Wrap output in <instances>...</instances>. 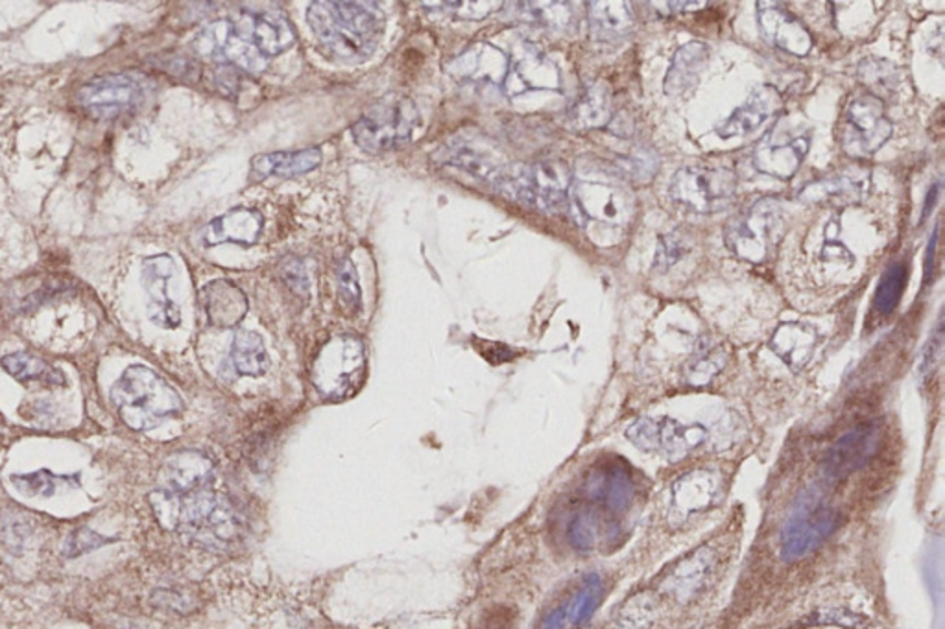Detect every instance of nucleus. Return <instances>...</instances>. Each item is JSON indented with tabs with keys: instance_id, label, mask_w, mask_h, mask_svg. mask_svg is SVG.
Returning <instances> with one entry per match:
<instances>
[{
	"instance_id": "72a5a7b5",
	"label": "nucleus",
	"mask_w": 945,
	"mask_h": 629,
	"mask_svg": "<svg viewBox=\"0 0 945 629\" xmlns=\"http://www.w3.org/2000/svg\"><path fill=\"white\" fill-rule=\"evenodd\" d=\"M609 109V88L604 82L593 83L591 88H587L586 92L576 100L575 106L570 109V119L578 126L580 130H595L608 124Z\"/></svg>"
},
{
	"instance_id": "0eeeda50",
	"label": "nucleus",
	"mask_w": 945,
	"mask_h": 629,
	"mask_svg": "<svg viewBox=\"0 0 945 629\" xmlns=\"http://www.w3.org/2000/svg\"><path fill=\"white\" fill-rule=\"evenodd\" d=\"M670 198L696 214L723 211L737 194V176L728 169L690 164L674 174Z\"/></svg>"
},
{
	"instance_id": "7ed1b4c3",
	"label": "nucleus",
	"mask_w": 945,
	"mask_h": 629,
	"mask_svg": "<svg viewBox=\"0 0 945 629\" xmlns=\"http://www.w3.org/2000/svg\"><path fill=\"white\" fill-rule=\"evenodd\" d=\"M418 124L419 111L410 98L385 97L366 109L351 133L365 152L382 153L405 147Z\"/></svg>"
},
{
	"instance_id": "49530a36",
	"label": "nucleus",
	"mask_w": 945,
	"mask_h": 629,
	"mask_svg": "<svg viewBox=\"0 0 945 629\" xmlns=\"http://www.w3.org/2000/svg\"><path fill=\"white\" fill-rule=\"evenodd\" d=\"M478 353H483L486 357V360H489L491 363H503L506 360H511L514 357V351L510 348H506L503 343H494V342H478Z\"/></svg>"
},
{
	"instance_id": "9d476101",
	"label": "nucleus",
	"mask_w": 945,
	"mask_h": 629,
	"mask_svg": "<svg viewBox=\"0 0 945 629\" xmlns=\"http://www.w3.org/2000/svg\"><path fill=\"white\" fill-rule=\"evenodd\" d=\"M570 194L578 214L589 222L623 229L636 217V198L619 184L576 181Z\"/></svg>"
},
{
	"instance_id": "58836bf2",
	"label": "nucleus",
	"mask_w": 945,
	"mask_h": 629,
	"mask_svg": "<svg viewBox=\"0 0 945 629\" xmlns=\"http://www.w3.org/2000/svg\"><path fill=\"white\" fill-rule=\"evenodd\" d=\"M724 366V357L717 349H700L696 353L695 359L690 360L689 377L693 385H704L707 380H712L713 375H717Z\"/></svg>"
},
{
	"instance_id": "f8f14e48",
	"label": "nucleus",
	"mask_w": 945,
	"mask_h": 629,
	"mask_svg": "<svg viewBox=\"0 0 945 629\" xmlns=\"http://www.w3.org/2000/svg\"><path fill=\"white\" fill-rule=\"evenodd\" d=\"M229 24L242 43L267 61L284 54L296 43L292 24L272 11H240L235 19H229Z\"/></svg>"
},
{
	"instance_id": "37998d69",
	"label": "nucleus",
	"mask_w": 945,
	"mask_h": 629,
	"mask_svg": "<svg viewBox=\"0 0 945 629\" xmlns=\"http://www.w3.org/2000/svg\"><path fill=\"white\" fill-rule=\"evenodd\" d=\"M685 251H687V246H685L684 239L678 237V234L673 233L662 237L658 242L654 268L659 271H667L668 268H673L685 256Z\"/></svg>"
},
{
	"instance_id": "a878e982",
	"label": "nucleus",
	"mask_w": 945,
	"mask_h": 629,
	"mask_svg": "<svg viewBox=\"0 0 945 629\" xmlns=\"http://www.w3.org/2000/svg\"><path fill=\"white\" fill-rule=\"evenodd\" d=\"M709 47L700 41H690V43L679 47L678 52L674 54L673 63L668 69L663 91L668 97H682L685 92L695 88L700 74L704 72V67L709 61Z\"/></svg>"
},
{
	"instance_id": "f03ea898",
	"label": "nucleus",
	"mask_w": 945,
	"mask_h": 629,
	"mask_svg": "<svg viewBox=\"0 0 945 629\" xmlns=\"http://www.w3.org/2000/svg\"><path fill=\"white\" fill-rule=\"evenodd\" d=\"M109 399L126 427L137 432L158 429L186 408L180 393L161 375L142 363L125 369L109 391Z\"/></svg>"
},
{
	"instance_id": "bb28decb",
	"label": "nucleus",
	"mask_w": 945,
	"mask_h": 629,
	"mask_svg": "<svg viewBox=\"0 0 945 629\" xmlns=\"http://www.w3.org/2000/svg\"><path fill=\"white\" fill-rule=\"evenodd\" d=\"M589 32L597 41H620L634 30L628 2H589Z\"/></svg>"
},
{
	"instance_id": "79ce46f5",
	"label": "nucleus",
	"mask_w": 945,
	"mask_h": 629,
	"mask_svg": "<svg viewBox=\"0 0 945 629\" xmlns=\"http://www.w3.org/2000/svg\"><path fill=\"white\" fill-rule=\"evenodd\" d=\"M623 174L628 176L631 180L645 181L650 180L656 170H658V159L653 158L650 152H636L630 158H623L619 161Z\"/></svg>"
},
{
	"instance_id": "a19ab883",
	"label": "nucleus",
	"mask_w": 945,
	"mask_h": 629,
	"mask_svg": "<svg viewBox=\"0 0 945 629\" xmlns=\"http://www.w3.org/2000/svg\"><path fill=\"white\" fill-rule=\"evenodd\" d=\"M113 539L103 538L100 533L93 532L91 528H78L67 539L63 547V556L66 558H78L82 553L93 552L97 548L108 545Z\"/></svg>"
},
{
	"instance_id": "cd10ccee",
	"label": "nucleus",
	"mask_w": 945,
	"mask_h": 629,
	"mask_svg": "<svg viewBox=\"0 0 945 629\" xmlns=\"http://www.w3.org/2000/svg\"><path fill=\"white\" fill-rule=\"evenodd\" d=\"M818 335L805 323H785L772 338V349L776 351L788 368L799 371L809 362L815 351Z\"/></svg>"
},
{
	"instance_id": "39448f33",
	"label": "nucleus",
	"mask_w": 945,
	"mask_h": 629,
	"mask_svg": "<svg viewBox=\"0 0 945 629\" xmlns=\"http://www.w3.org/2000/svg\"><path fill=\"white\" fill-rule=\"evenodd\" d=\"M782 231V207L776 200L763 198L729 220L724 242L743 261L763 262L776 250Z\"/></svg>"
},
{
	"instance_id": "4c0bfd02",
	"label": "nucleus",
	"mask_w": 945,
	"mask_h": 629,
	"mask_svg": "<svg viewBox=\"0 0 945 629\" xmlns=\"http://www.w3.org/2000/svg\"><path fill=\"white\" fill-rule=\"evenodd\" d=\"M858 80L874 91L891 92L899 83L896 67L879 58H866L858 66Z\"/></svg>"
},
{
	"instance_id": "aec40b11",
	"label": "nucleus",
	"mask_w": 945,
	"mask_h": 629,
	"mask_svg": "<svg viewBox=\"0 0 945 629\" xmlns=\"http://www.w3.org/2000/svg\"><path fill=\"white\" fill-rule=\"evenodd\" d=\"M782 108V94L770 86H759L739 109H735L732 117L717 126L718 137L732 139V137L750 136L759 126L768 122V119L776 117Z\"/></svg>"
},
{
	"instance_id": "423d86ee",
	"label": "nucleus",
	"mask_w": 945,
	"mask_h": 629,
	"mask_svg": "<svg viewBox=\"0 0 945 629\" xmlns=\"http://www.w3.org/2000/svg\"><path fill=\"white\" fill-rule=\"evenodd\" d=\"M365 343L354 335H340L321 348L315 362L312 382L321 396L342 401L354 396L365 380Z\"/></svg>"
},
{
	"instance_id": "a211bd4d",
	"label": "nucleus",
	"mask_w": 945,
	"mask_h": 629,
	"mask_svg": "<svg viewBox=\"0 0 945 629\" xmlns=\"http://www.w3.org/2000/svg\"><path fill=\"white\" fill-rule=\"evenodd\" d=\"M561 77L558 67L539 52L528 50L514 63L506 74L503 89L506 97L517 98L530 91H558Z\"/></svg>"
},
{
	"instance_id": "5701e85b",
	"label": "nucleus",
	"mask_w": 945,
	"mask_h": 629,
	"mask_svg": "<svg viewBox=\"0 0 945 629\" xmlns=\"http://www.w3.org/2000/svg\"><path fill=\"white\" fill-rule=\"evenodd\" d=\"M201 304L207 320L220 329L239 326L248 312V298L235 282L218 279L201 290Z\"/></svg>"
},
{
	"instance_id": "4468645a",
	"label": "nucleus",
	"mask_w": 945,
	"mask_h": 629,
	"mask_svg": "<svg viewBox=\"0 0 945 629\" xmlns=\"http://www.w3.org/2000/svg\"><path fill=\"white\" fill-rule=\"evenodd\" d=\"M175 276L176 262L170 256L159 253L142 261L141 282L148 296V318L161 329H176L181 323L180 307L169 293V284Z\"/></svg>"
},
{
	"instance_id": "ddd939ff",
	"label": "nucleus",
	"mask_w": 945,
	"mask_h": 629,
	"mask_svg": "<svg viewBox=\"0 0 945 629\" xmlns=\"http://www.w3.org/2000/svg\"><path fill=\"white\" fill-rule=\"evenodd\" d=\"M626 435L639 449L663 456L684 455L706 440V429L700 425H682L670 418L639 419Z\"/></svg>"
},
{
	"instance_id": "de8ad7c7",
	"label": "nucleus",
	"mask_w": 945,
	"mask_h": 629,
	"mask_svg": "<svg viewBox=\"0 0 945 629\" xmlns=\"http://www.w3.org/2000/svg\"><path fill=\"white\" fill-rule=\"evenodd\" d=\"M936 242H938V226H936L935 231H933V237H931L929 240V248H927V253H925V281H929L931 273H933Z\"/></svg>"
},
{
	"instance_id": "f704fd0d",
	"label": "nucleus",
	"mask_w": 945,
	"mask_h": 629,
	"mask_svg": "<svg viewBox=\"0 0 945 629\" xmlns=\"http://www.w3.org/2000/svg\"><path fill=\"white\" fill-rule=\"evenodd\" d=\"M715 495V480L709 475H693L685 478L674 489V506L682 513H693L712 502Z\"/></svg>"
},
{
	"instance_id": "c85d7f7f",
	"label": "nucleus",
	"mask_w": 945,
	"mask_h": 629,
	"mask_svg": "<svg viewBox=\"0 0 945 629\" xmlns=\"http://www.w3.org/2000/svg\"><path fill=\"white\" fill-rule=\"evenodd\" d=\"M0 368L21 385L66 386V375L60 369L27 351L6 355L0 359Z\"/></svg>"
},
{
	"instance_id": "f257e3e1",
	"label": "nucleus",
	"mask_w": 945,
	"mask_h": 629,
	"mask_svg": "<svg viewBox=\"0 0 945 629\" xmlns=\"http://www.w3.org/2000/svg\"><path fill=\"white\" fill-rule=\"evenodd\" d=\"M307 22L329 60L357 66L376 52L385 16L376 2H312Z\"/></svg>"
},
{
	"instance_id": "393cba45",
	"label": "nucleus",
	"mask_w": 945,
	"mask_h": 629,
	"mask_svg": "<svg viewBox=\"0 0 945 629\" xmlns=\"http://www.w3.org/2000/svg\"><path fill=\"white\" fill-rule=\"evenodd\" d=\"M167 488L175 495L192 493L207 488L212 477V463L198 450H181L167 461Z\"/></svg>"
},
{
	"instance_id": "c9c22d12",
	"label": "nucleus",
	"mask_w": 945,
	"mask_h": 629,
	"mask_svg": "<svg viewBox=\"0 0 945 629\" xmlns=\"http://www.w3.org/2000/svg\"><path fill=\"white\" fill-rule=\"evenodd\" d=\"M523 19L538 27L564 30L573 22V10L567 2H519Z\"/></svg>"
},
{
	"instance_id": "20e7f679",
	"label": "nucleus",
	"mask_w": 945,
	"mask_h": 629,
	"mask_svg": "<svg viewBox=\"0 0 945 629\" xmlns=\"http://www.w3.org/2000/svg\"><path fill=\"white\" fill-rule=\"evenodd\" d=\"M495 187L511 200L544 212H564L569 207L570 172L564 163H538L505 169Z\"/></svg>"
},
{
	"instance_id": "f3484780",
	"label": "nucleus",
	"mask_w": 945,
	"mask_h": 629,
	"mask_svg": "<svg viewBox=\"0 0 945 629\" xmlns=\"http://www.w3.org/2000/svg\"><path fill=\"white\" fill-rule=\"evenodd\" d=\"M879 446V432L874 425H861L840 436L827 450L826 475L832 480H843L868 463Z\"/></svg>"
},
{
	"instance_id": "2f4dec72",
	"label": "nucleus",
	"mask_w": 945,
	"mask_h": 629,
	"mask_svg": "<svg viewBox=\"0 0 945 629\" xmlns=\"http://www.w3.org/2000/svg\"><path fill=\"white\" fill-rule=\"evenodd\" d=\"M10 482L19 493L49 499L63 491H74L80 488V472L58 475L50 469H39L24 475H11Z\"/></svg>"
},
{
	"instance_id": "4be33fe9",
	"label": "nucleus",
	"mask_w": 945,
	"mask_h": 629,
	"mask_svg": "<svg viewBox=\"0 0 945 629\" xmlns=\"http://www.w3.org/2000/svg\"><path fill=\"white\" fill-rule=\"evenodd\" d=\"M603 595V580L597 575L587 576L584 583L578 587V591L573 592L555 611H550L539 629L584 628L597 611Z\"/></svg>"
},
{
	"instance_id": "09e8293b",
	"label": "nucleus",
	"mask_w": 945,
	"mask_h": 629,
	"mask_svg": "<svg viewBox=\"0 0 945 629\" xmlns=\"http://www.w3.org/2000/svg\"><path fill=\"white\" fill-rule=\"evenodd\" d=\"M938 190L941 187L938 184H933L929 190V194H927V200H925L924 212H922V222H924L925 218L929 217V212L933 211V207H935L936 198H938Z\"/></svg>"
},
{
	"instance_id": "c03bdc74",
	"label": "nucleus",
	"mask_w": 945,
	"mask_h": 629,
	"mask_svg": "<svg viewBox=\"0 0 945 629\" xmlns=\"http://www.w3.org/2000/svg\"><path fill=\"white\" fill-rule=\"evenodd\" d=\"M284 277L288 287L292 288L294 292L301 293V296L309 292V279H307V273H305L304 264L298 259H287L285 261Z\"/></svg>"
},
{
	"instance_id": "6ab92c4d",
	"label": "nucleus",
	"mask_w": 945,
	"mask_h": 629,
	"mask_svg": "<svg viewBox=\"0 0 945 629\" xmlns=\"http://www.w3.org/2000/svg\"><path fill=\"white\" fill-rule=\"evenodd\" d=\"M265 218L257 209L239 207L215 218L201 231V240L207 248L220 244H239L250 248L261 239Z\"/></svg>"
},
{
	"instance_id": "473e14b6",
	"label": "nucleus",
	"mask_w": 945,
	"mask_h": 629,
	"mask_svg": "<svg viewBox=\"0 0 945 629\" xmlns=\"http://www.w3.org/2000/svg\"><path fill=\"white\" fill-rule=\"evenodd\" d=\"M231 363L235 371L246 377H261L270 368V357L257 332L239 331L235 335L231 346Z\"/></svg>"
},
{
	"instance_id": "6e6552de",
	"label": "nucleus",
	"mask_w": 945,
	"mask_h": 629,
	"mask_svg": "<svg viewBox=\"0 0 945 629\" xmlns=\"http://www.w3.org/2000/svg\"><path fill=\"white\" fill-rule=\"evenodd\" d=\"M838 521V511L818 495H804L783 527L782 558L785 561L805 558L835 532Z\"/></svg>"
},
{
	"instance_id": "1a4fd4ad",
	"label": "nucleus",
	"mask_w": 945,
	"mask_h": 629,
	"mask_svg": "<svg viewBox=\"0 0 945 629\" xmlns=\"http://www.w3.org/2000/svg\"><path fill=\"white\" fill-rule=\"evenodd\" d=\"M145 97V83L133 74L122 72L93 78L77 92V103L91 119L115 120L136 113Z\"/></svg>"
},
{
	"instance_id": "ea45409f",
	"label": "nucleus",
	"mask_w": 945,
	"mask_h": 629,
	"mask_svg": "<svg viewBox=\"0 0 945 629\" xmlns=\"http://www.w3.org/2000/svg\"><path fill=\"white\" fill-rule=\"evenodd\" d=\"M338 292H340V299H342V303L346 304L349 312H359L360 298H362L360 296L359 276H357L354 262L349 259H344L338 267Z\"/></svg>"
},
{
	"instance_id": "c756f323",
	"label": "nucleus",
	"mask_w": 945,
	"mask_h": 629,
	"mask_svg": "<svg viewBox=\"0 0 945 629\" xmlns=\"http://www.w3.org/2000/svg\"><path fill=\"white\" fill-rule=\"evenodd\" d=\"M444 152V161L447 164L466 170L468 174L477 176L480 180H491L495 183L505 170L489 159L486 148L472 147L471 141H449Z\"/></svg>"
},
{
	"instance_id": "b1692460",
	"label": "nucleus",
	"mask_w": 945,
	"mask_h": 629,
	"mask_svg": "<svg viewBox=\"0 0 945 629\" xmlns=\"http://www.w3.org/2000/svg\"><path fill=\"white\" fill-rule=\"evenodd\" d=\"M321 163L320 148H307L299 152H276L257 156L251 161V176L257 181L270 180V178H299L318 169Z\"/></svg>"
},
{
	"instance_id": "412c9836",
	"label": "nucleus",
	"mask_w": 945,
	"mask_h": 629,
	"mask_svg": "<svg viewBox=\"0 0 945 629\" xmlns=\"http://www.w3.org/2000/svg\"><path fill=\"white\" fill-rule=\"evenodd\" d=\"M510 69V58L494 44L478 43L451 61L449 72L458 80L468 82H505Z\"/></svg>"
},
{
	"instance_id": "a18cd8bd",
	"label": "nucleus",
	"mask_w": 945,
	"mask_h": 629,
	"mask_svg": "<svg viewBox=\"0 0 945 629\" xmlns=\"http://www.w3.org/2000/svg\"><path fill=\"white\" fill-rule=\"evenodd\" d=\"M215 83H217L218 91L222 92V94L235 97L237 89H239V71L235 67H218Z\"/></svg>"
},
{
	"instance_id": "7c9ffc66",
	"label": "nucleus",
	"mask_w": 945,
	"mask_h": 629,
	"mask_svg": "<svg viewBox=\"0 0 945 629\" xmlns=\"http://www.w3.org/2000/svg\"><path fill=\"white\" fill-rule=\"evenodd\" d=\"M866 180H858L853 176H833L824 180L813 181L799 190L798 198L805 203H820V201H840V203H853L863 198L866 192Z\"/></svg>"
},
{
	"instance_id": "2eb2a0df",
	"label": "nucleus",
	"mask_w": 945,
	"mask_h": 629,
	"mask_svg": "<svg viewBox=\"0 0 945 629\" xmlns=\"http://www.w3.org/2000/svg\"><path fill=\"white\" fill-rule=\"evenodd\" d=\"M757 21H759L763 38L783 52L804 58L813 50L815 39L810 36L809 30L805 28L804 22L799 21L798 17L785 10L783 6L774 4V2H759L757 4Z\"/></svg>"
},
{
	"instance_id": "dca6fc26",
	"label": "nucleus",
	"mask_w": 945,
	"mask_h": 629,
	"mask_svg": "<svg viewBox=\"0 0 945 629\" xmlns=\"http://www.w3.org/2000/svg\"><path fill=\"white\" fill-rule=\"evenodd\" d=\"M809 148V136L777 137L770 133L757 144L752 163L760 174L776 180H790L804 163Z\"/></svg>"
},
{
	"instance_id": "9b49d317",
	"label": "nucleus",
	"mask_w": 945,
	"mask_h": 629,
	"mask_svg": "<svg viewBox=\"0 0 945 629\" xmlns=\"http://www.w3.org/2000/svg\"><path fill=\"white\" fill-rule=\"evenodd\" d=\"M892 122L879 98H855L844 119L843 144L852 156H872L891 139Z\"/></svg>"
},
{
	"instance_id": "e433bc0d",
	"label": "nucleus",
	"mask_w": 945,
	"mask_h": 629,
	"mask_svg": "<svg viewBox=\"0 0 945 629\" xmlns=\"http://www.w3.org/2000/svg\"><path fill=\"white\" fill-rule=\"evenodd\" d=\"M905 282H907V267L903 262L891 264V268L885 271V276L881 279L874 298L875 310L881 316H891L896 310L903 296Z\"/></svg>"
}]
</instances>
